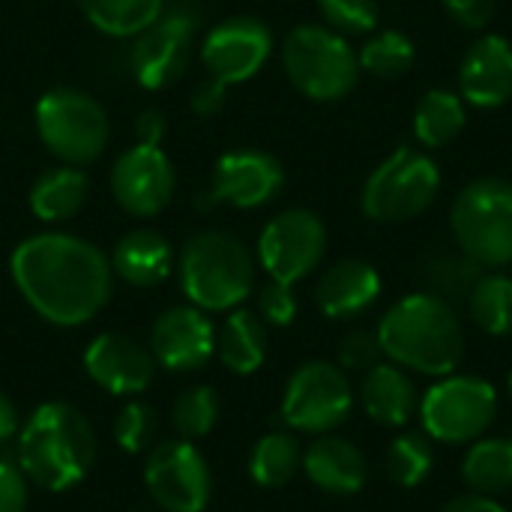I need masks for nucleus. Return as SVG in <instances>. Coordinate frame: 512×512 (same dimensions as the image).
I'll list each match as a JSON object with an SVG mask.
<instances>
[{"label": "nucleus", "mask_w": 512, "mask_h": 512, "mask_svg": "<svg viewBox=\"0 0 512 512\" xmlns=\"http://www.w3.org/2000/svg\"><path fill=\"white\" fill-rule=\"evenodd\" d=\"M9 273L27 306L54 327H81L111 300V258L84 237L45 231L12 249Z\"/></svg>", "instance_id": "nucleus-1"}, {"label": "nucleus", "mask_w": 512, "mask_h": 512, "mask_svg": "<svg viewBox=\"0 0 512 512\" xmlns=\"http://www.w3.org/2000/svg\"><path fill=\"white\" fill-rule=\"evenodd\" d=\"M384 357L408 372L447 378L462 366L465 330L453 306L432 294H408L390 306L378 324Z\"/></svg>", "instance_id": "nucleus-2"}, {"label": "nucleus", "mask_w": 512, "mask_h": 512, "mask_svg": "<svg viewBox=\"0 0 512 512\" xmlns=\"http://www.w3.org/2000/svg\"><path fill=\"white\" fill-rule=\"evenodd\" d=\"M93 462L96 432L66 402L39 405L18 432V468L39 489L66 492L90 474Z\"/></svg>", "instance_id": "nucleus-3"}, {"label": "nucleus", "mask_w": 512, "mask_h": 512, "mask_svg": "<svg viewBox=\"0 0 512 512\" xmlns=\"http://www.w3.org/2000/svg\"><path fill=\"white\" fill-rule=\"evenodd\" d=\"M177 273L186 300L204 312H231L255 288L252 252L228 231L192 234L180 252Z\"/></svg>", "instance_id": "nucleus-4"}, {"label": "nucleus", "mask_w": 512, "mask_h": 512, "mask_svg": "<svg viewBox=\"0 0 512 512\" xmlns=\"http://www.w3.org/2000/svg\"><path fill=\"white\" fill-rule=\"evenodd\" d=\"M291 84L312 102H339L360 81V60L348 39L327 24H300L282 42Z\"/></svg>", "instance_id": "nucleus-5"}, {"label": "nucleus", "mask_w": 512, "mask_h": 512, "mask_svg": "<svg viewBox=\"0 0 512 512\" xmlns=\"http://www.w3.org/2000/svg\"><path fill=\"white\" fill-rule=\"evenodd\" d=\"M36 135L42 147L63 165H90L108 147V114L105 108L78 87H51L39 96Z\"/></svg>", "instance_id": "nucleus-6"}, {"label": "nucleus", "mask_w": 512, "mask_h": 512, "mask_svg": "<svg viewBox=\"0 0 512 512\" xmlns=\"http://www.w3.org/2000/svg\"><path fill=\"white\" fill-rule=\"evenodd\" d=\"M450 228L459 252L483 267L512 264V183L480 177L468 183L450 210Z\"/></svg>", "instance_id": "nucleus-7"}, {"label": "nucleus", "mask_w": 512, "mask_h": 512, "mask_svg": "<svg viewBox=\"0 0 512 512\" xmlns=\"http://www.w3.org/2000/svg\"><path fill=\"white\" fill-rule=\"evenodd\" d=\"M438 189V162L417 147H399L366 177L360 207L372 222H408L435 204Z\"/></svg>", "instance_id": "nucleus-8"}, {"label": "nucleus", "mask_w": 512, "mask_h": 512, "mask_svg": "<svg viewBox=\"0 0 512 512\" xmlns=\"http://www.w3.org/2000/svg\"><path fill=\"white\" fill-rule=\"evenodd\" d=\"M204 24V12L195 0H171L162 15L132 39L129 69L132 78L147 90H162L174 84L189 60L195 36Z\"/></svg>", "instance_id": "nucleus-9"}, {"label": "nucleus", "mask_w": 512, "mask_h": 512, "mask_svg": "<svg viewBox=\"0 0 512 512\" xmlns=\"http://www.w3.org/2000/svg\"><path fill=\"white\" fill-rule=\"evenodd\" d=\"M498 414V393L486 378L447 375L420 399L423 432L438 444H474L489 432Z\"/></svg>", "instance_id": "nucleus-10"}, {"label": "nucleus", "mask_w": 512, "mask_h": 512, "mask_svg": "<svg viewBox=\"0 0 512 512\" xmlns=\"http://www.w3.org/2000/svg\"><path fill=\"white\" fill-rule=\"evenodd\" d=\"M354 408V387L342 366L309 360L288 378L282 396V420L294 432L327 435L348 420Z\"/></svg>", "instance_id": "nucleus-11"}, {"label": "nucleus", "mask_w": 512, "mask_h": 512, "mask_svg": "<svg viewBox=\"0 0 512 512\" xmlns=\"http://www.w3.org/2000/svg\"><path fill=\"white\" fill-rule=\"evenodd\" d=\"M327 252V228L312 210H285L273 216L258 237V264L273 282L294 285L306 279Z\"/></svg>", "instance_id": "nucleus-12"}, {"label": "nucleus", "mask_w": 512, "mask_h": 512, "mask_svg": "<svg viewBox=\"0 0 512 512\" xmlns=\"http://www.w3.org/2000/svg\"><path fill=\"white\" fill-rule=\"evenodd\" d=\"M150 498L165 512H204L210 504L213 477L207 459L192 441H162L144 465Z\"/></svg>", "instance_id": "nucleus-13"}, {"label": "nucleus", "mask_w": 512, "mask_h": 512, "mask_svg": "<svg viewBox=\"0 0 512 512\" xmlns=\"http://www.w3.org/2000/svg\"><path fill=\"white\" fill-rule=\"evenodd\" d=\"M285 186L282 162L258 147H237L216 159L210 189L201 198V207L228 204L237 210H258L270 204Z\"/></svg>", "instance_id": "nucleus-14"}, {"label": "nucleus", "mask_w": 512, "mask_h": 512, "mask_svg": "<svg viewBox=\"0 0 512 512\" xmlns=\"http://www.w3.org/2000/svg\"><path fill=\"white\" fill-rule=\"evenodd\" d=\"M273 54V33L255 15H234L207 30L201 42L204 72L225 87L255 78Z\"/></svg>", "instance_id": "nucleus-15"}, {"label": "nucleus", "mask_w": 512, "mask_h": 512, "mask_svg": "<svg viewBox=\"0 0 512 512\" xmlns=\"http://www.w3.org/2000/svg\"><path fill=\"white\" fill-rule=\"evenodd\" d=\"M177 174L171 159L156 144L135 141L111 168V195L117 207L135 219L159 216L174 198Z\"/></svg>", "instance_id": "nucleus-16"}, {"label": "nucleus", "mask_w": 512, "mask_h": 512, "mask_svg": "<svg viewBox=\"0 0 512 512\" xmlns=\"http://www.w3.org/2000/svg\"><path fill=\"white\" fill-rule=\"evenodd\" d=\"M150 354L168 372H192L216 354V327L198 306L165 309L150 327Z\"/></svg>", "instance_id": "nucleus-17"}, {"label": "nucleus", "mask_w": 512, "mask_h": 512, "mask_svg": "<svg viewBox=\"0 0 512 512\" xmlns=\"http://www.w3.org/2000/svg\"><path fill=\"white\" fill-rule=\"evenodd\" d=\"M87 375L114 396L144 393L153 381L156 360L150 348L123 333H102L84 351Z\"/></svg>", "instance_id": "nucleus-18"}, {"label": "nucleus", "mask_w": 512, "mask_h": 512, "mask_svg": "<svg viewBox=\"0 0 512 512\" xmlns=\"http://www.w3.org/2000/svg\"><path fill=\"white\" fill-rule=\"evenodd\" d=\"M459 96L474 108H501L512 96V42L489 33L477 39L459 66Z\"/></svg>", "instance_id": "nucleus-19"}, {"label": "nucleus", "mask_w": 512, "mask_h": 512, "mask_svg": "<svg viewBox=\"0 0 512 512\" xmlns=\"http://www.w3.org/2000/svg\"><path fill=\"white\" fill-rule=\"evenodd\" d=\"M381 297V273L360 258L333 264L315 288L318 309L333 321H348L363 315Z\"/></svg>", "instance_id": "nucleus-20"}, {"label": "nucleus", "mask_w": 512, "mask_h": 512, "mask_svg": "<svg viewBox=\"0 0 512 512\" xmlns=\"http://www.w3.org/2000/svg\"><path fill=\"white\" fill-rule=\"evenodd\" d=\"M303 474L327 495H357L369 480V462L354 441L321 435L303 453Z\"/></svg>", "instance_id": "nucleus-21"}, {"label": "nucleus", "mask_w": 512, "mask_h": 512, "mask_svg": "<svg viewBox=\"0 0 512 512\" xmlns=\"http://www.w3.org/2000/svg\"><path fill=\"white\" fill-rule=\"evenodd\" d=\"M360 402L375 423L393 426V429L408 426L414 414L420 411V393L408 369L396 363H384V360L366 372L360 384Z\"/></svg>", "instance_id": "nucleus-22"}, {"label": "nucleus", "mask_w": 512, "mask_h": 512, "mask_svg": "<svg viewBox=\"0 0 512 512\" xmlns=\"http://www.w3.org/2000/svg\"><path fill=\"white\" fill-rule=\"evenodd\" d=\"M111 270L135 288H156L174 270V249L159 231L135 228L117 240L111 252Z\"/></svg>", "instance_id": "nucleus-23"}, {"label": "nucleus", "mask_w": 512, "mask_h": 512, "mask_svg": "<svg viewBox=\"0 0 512 512\" xmlns=\"http://www.w3.org/2000/svg\"><path fill=\"white\" fill-rule=\"evenodd\" d=\"M87 192H90V180L87 174L78 168V165H54V168H45L33 186H30V210L39 222H66L72 219L84 201H87Z\"/></svg>", "instance_id": "nucleus-24"}, {"label": "nucleus", "mask_w": 512, "mask_h": 512, "mask_svg": "<svg viewBox=\"0 0 512 512\" xmlns=\"http://www.w3.org/2000/svg\"><path fill=\"white\" fill-rule=\"evenodd\" d=\"M216 354L234 375H252L267 357V327L258 312L231 309L222 330L216 333Z\"/></svg>", "instance_id": "nucleus-25"}, {"label": "nucleus", "mask_w": 512, "mask_h": 512, "mask_svg": "<svg viewBox=\"0 0 512 512\" xmlns=\"http://www.w3.org/2000/svg\"><path fill=\"white\" fill-rule=\"evenodd\" d=\"M462 480L474 495H507L512 489V438H477L462 459Z\"/></svg>", "instance_id": "nucleus-26"}, {"label": "nucleus", "mask_w": 512, "mask_h": 512, "mask_svg": "<svg viewBox=\"0 0 512 512\" xmlns=\"http://www.w3.org/2000/svg\"><path fill=\"white\" fill-rule=\"evenodd\" d=\"M465 123H468L465 99L453 90L435 87L420 99V105L414 111V138L423 147L438 150V147H447L450 141H456L459 132L465 129Z\"/></svg>", "instance_id": "nucleus-27"}, {"label": "nucleus", "mask_w": 512, "mask_h": 512, "mask_svg": "<svg viewBox=\"0 0 512 512\" xmlns=\"http://www.w3.org/2000/svg\"><path fill=\"white\" fill-rule=\"evenodd\" d=\"M168 0H78L84 18L105 36L135 39L165 9Z\"/></svg>", "instance_id": "nucleus-28"}, {"label": "nucleus", "mask_w": 512, "mask_h": 512, "mask_svg": "<svg viewBox=\"0 0 512 512\" xmlns=\"http://www.w3.org/2000/svg\"><path fill=\"white\" fill-rule=\"evenodd\" d=\"M300 468H303V450L291 432H270L252 447L249 474L264 489L288 486Z\"/></svg>", "instance_id": "nucleus-29"}, {"label": "nucleus", "mask_w": 512, "mask_h": 512, "mask_svg": "<svg viewBox=\"0 0 512 512\" xmlns=\"http://www.w3.org/2000/svg\"><path fill=\"white\" fill-rule=\"evenodd\" d=\"M474 324L489 336L512 333V276L483 273L468 294Z\"/></svg>", "instance_id": "nucleus-30"}, {"label": "nucleus", "mask_w": 512, "mask_h": 512, "mask_svg": "<svg viewBox=\"0 0 512 512\" xmlns=\"http://www.w3.org/2000/svg\"><path fill=\"white\" fill-rule=\"evenodd\" d=\"M384 468L387 477L402 486V489H414L420 483L429 480L432 468H435V447L432 438L423 432H402L390 441L387 456H384Z\"/></svg>", "instance_id": "nucleus-31"}, {"label": "nucleus", "mask_w": 512, "mask_h": 512, "mask_svg": "<svg viewBox=\"0 0 512 512\" xmlns=\"http://www.w3.org/2000/svg\"><path fill=\"white\" fill-rule=\"evenodd\" d=\"M357 60H360L363 72L393 81V78H402L405 72H411V66L417 60V48H414L408 33L381 30L360 48Z\"/></svg>", "instance_id": "nucleus-32"}, {"label": "nucleus", "mask_w": 512, "mask_h": 512, "mask_svg": "<svg viewBox=\"0 0 512 512\" xmlns=\"http://www.w3.org/2000/svg\"><path fill=\"white\" fill-rule=\"evenodd\" d=\"M423 276H426L432 294L444 297L447 303L456 300V297H465L468 300L471 288L483 276V264H477L465 252L462 255H435V258L426 261Z\"/></svg>", "instance_id": "nucleus-33"}, {"label": "nucleus", "mask_w": 512, "mask_h": 512, "mask_svg": "<svg viewBox=\"0 0 512 512\" xmlns=\"http://www.w3.org/2000/svg\"><path fill=\"white\" fill-rule=\"evenodd\" d=\"M216 420H219V396H216L213 387H204V384L189 387L174 399L171 423L186 441L210 435Z\"/></svg>", "instance_id": "nucleus-34"}, {"label": "nucleus", "mask_w": 512, "mask_h": 512, "mask_svg": "<svg viewBox=\"0 0 512 512\" xmlns=\"http://www.w3.org/2000/svg\"><path fill=\"white\" fill-rule=\"evenodd\" d=\"M156 432H159V420L156 411L144 402H129L120 408V414L114 417V441L120 450L138 456L144 450H153L156 444Z\"/></svg>", "instance_id": "nucleus-35"}, {"label": "nucleus", "mask_w": 512, "mask_h": 512, "mask_svg": "<svg viewBox=\"0 0 512 512\" xmlns=\"http://www.w3.org/2000/svg\"><path fill=\"white\" fill-rule=\"evenodd\" d=\"M318 9L336 33H369L378 24V0H318Z\"/></svg>", "instance_id": "nucleus-36"}, {"label": "nucleus", "mask_w": 512, "mask_h": 512, "mask_svg": "<svg viewBox=\"0 0 512 512\" xmlns=\"http://www.w3.org/2000/svg\"><path fill=\"white\" fill-rule=\"evenodd\" d=\"M384 360L378 330H351L339 342V366L345 372H369Z\"/></svg>", "instance_id": "nucleus-37"}, {"label": "nucleus", "mask_w": 512, "mask_h": 512, "mask_svg": "<svg viewBox=\"0 0 512 512\" xmlns=\"http://www.w3.org/2000/svg\"><path fill=\"white\" fill-rule=\"evenodd\" d=\"M258 318L273 327H288L297 318V294L285 282H267L258 291Z\"/></svg>", "instance_id": "nucleus-38"}, {"label": "nucleus", "mask_w": 512, "mask_h": 512, "mask_svg": "<svg viewBox=\"0 0 512 512\" xmlns=\"http://www.w3.org/2000/svg\"><path fill=\"white\" fill-rule=\"evenodd\" d=\"M441 3L447 15L465 30H483L492 21L495 6H498V0H441Z\"/></svg>", "instance_id": "nucleus-39"}, {"label": "nucleus", "mask_w": 512, "mask_h": 512, "mask_svg": "<svg viewBox=\"0 0 512 512\" xmlns=\"http://www.w3.org/2000/svg\"><path fill=\"white\" fill-rule=\"evenodd\" d=\"M27 510V477L18 465L0 459V512Z\"/></svg>", "instance_id": "nucleus-40"}, {"label": "nucleus", "mask_w": 512, "mask_h": 512, "mask_svg": "<svg viewBox=\"0 0 512 512\" xmlns=\"http://www.w3.org/2000/svg\"><path fill=\"white\" fill-rule=\"evenodd\" d=\"M225 99H228V87L216 78H201L189 96V108L198 114V117H213L225 108Z\"/></svg>", "instance_id": "nucleus-41"}, {"label": "nucleus", "mask_w": 512, "mask_h": 512, "mask_svg": "<svg viewBox=\"0 0 512 512\" xmlns=\"http://www.w3.org/2000/svg\"><path fill=\"white\" fill-rule=\"evenodd\" d=\"M165 132H168V123H165L162 111L147 108V111L138 114V120H135V141H141V144H156V147H159L162 138H165Z\"/></svg>", "instance_id": "nucleus-42"}, {"label": "nucleus", "mask_w": 512, "mask_h": 512, "mask_svg": "<svg viewBox=\"0 0 512 512\" xmlns=\"http://www.w3.org/2000/svg\"><path fill=\"white\" fill-rule=\"evenodd\" d=\"M438 512H507L498 498H483V495H462V498H453L450 504H444Z\"/></svg>", "instance_id": "nucleus-43"}, {"label": "nucleus", "mask_w": 512, "mask_h": 512, "mask_svg": "<svg viewBox=\"0 0 512 512\" xmlns=\"http://www.w3.org/2000/svg\"><path fill=\"white\" fill-rule=\"evenodd\" d=\"M21 432V417H18V408L12 405V399L6 393H0V444L9 441L12 435Z\"/></svg>", "instance_id": "nucleus-44"}, {"label": "nucleus", "mask_w": 512, "mask_h": 512, "mask_svg": "<svg viewBox=\"0 0 512 512\" xmlns=\"http://www.w3.org/2000/svg\"><path fill=\"white\" fill-rule=\"evenodd\" d=\"M507 396H510V402H512V372H510V378H507Z\"/></svg>", "instance_id": "nucleus-45"}]
</instances>
